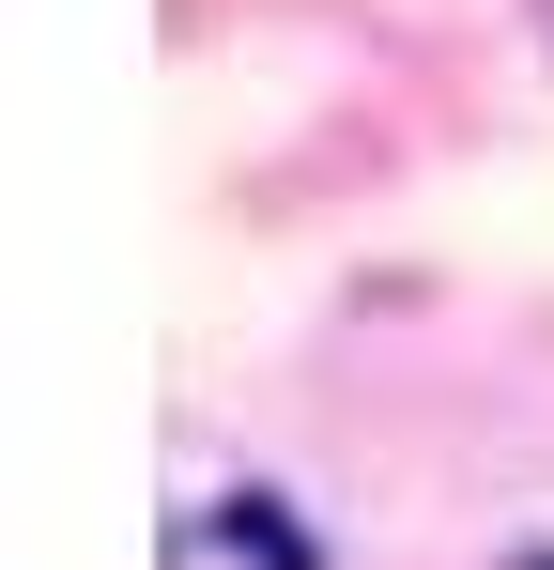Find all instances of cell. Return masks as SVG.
<instances>
[{
  "mask_svg": "<svg viewBox=\"0 0 554 570\" xmlns=\"http://www.w3.org/2000/svg\"><path fill=\"white\" fill-rule=\"evenodd\" d=\"M540 570H554V556H540Z\"/></svg>",
  "mask_w": 554,
  "mask_h": 570,
  "instance_id": "cell-2",
  "label": "cell"
},
{
  "mask_svg": "<svg viewBox=\"0 0 554 570\" xmlns=\"http://www.w3.org/2000/svg\"><path fill=\"white\" fill-rule=\"evenodd\" d=\"M216 556H247V570H324V540H293L277 493H231V509H216Z\"/></svg>",
  "mask_w": 554,
  "mask_h": 570,
  "instance_id": "cell-1",
  "label": "cell"
}]
</instances>
